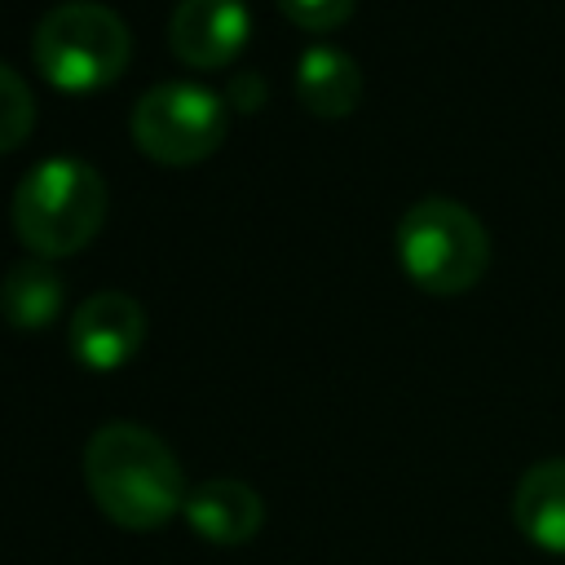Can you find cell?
<instances>
[{
    "instance_id": "obj_13",
    "label": "cell",
    "mask_w": 565,
    "mask_h": 565,
    "mask_svg": "<svg viewBox=\"0 0 565 565\" xmlns=\"http://www.w3.org/2000/svg\"><path fill=\"white\" fill-rule=\"evenodd\" d=\"M274 4L305 31H335L353 18L358 0H274Z\"/></svg>"
},
{
    "instance_id": "obj_3",
    "label": "cell",
    "mask_w": 565,
    "mask_h": 565,
    "mask_svg": "<svg viewBox=\"0 0 565 565\" xmlns=\"http://www.w3.org/2000/svg\"><path fill=\"white\" fill-rule=\"evenodd\" d=\"M397 265L428 296H463L490 265L486 225L455 199H419L397 221Z\"/></svg>"
},
{
    "instance_id": "obj_12",
    "label": "cell",
    "mask_w": 565,
    "mask_h": 565,
    "mask_svg": "<svg viewBox=\"0 0 565 565\" xmlns=\"http://www.w3.org/2000/svg\"><path fill=\"white\" fill-rule=\"evenodd\" d=\"M35 128V97L26 88V79L0 62V154L18 150Z\"/></svg>"
},
{
    "instance_id": "obj_8",
    "label": "cell",
    "mask_w": 565,
    "mask_h": 565,
    "mask_svg": "<svg viewBox=\"0 0 565 565\" xmlns=\"http://www.w3.org/2000/svg\"><path fill=\"white\" fill-rule=\"evenodd\" d=\"M181 516L190 521V530L207 543H247L260 521H265V503L260 494L247 486V481H234V477H212L203 486H194L185 494V508Z\"/></svg>"
},
{
    "instance_id": "obj_7",
    "label": "cell",
    "mask_w": 565,
    "mask_h": 565,
    "mask_svg": "<svg viewBox=\"0 0 565 565\" xmlns=\"http://www.w3.org/2000/svg\"><path fill=\"white\" fill-rule=\"evenodd\" d=\"M252 35V13L243 0H177L168 18L172 53L194 71L230 66Z\"/></svg>"
},
{
    "instance_id": "obj_1",
    "label": "cell",
    "mask_w": 565,
    "mask_h": 565,
    "mask_svg": "<svg viewBox=\"0 0 565 565\" xmlns=\"http://www.w3.org/2000/svg\"><path fill=\"white\" fill-rule=\"evenodd\" d=\"M84 481L124 530H159L185 508V477L163 437L141 424H102L84 446Z\"/></svg>"
},
{
    "instance_id": "obj_6",
    "label": "cell",
    "mask_w": 565,
    "mask_h": 565,
    "mask_svg": "<svg viewBox=\"0 0 565 565\" xmlns=\"http://www.w3.org/2000/svg\"><path fill=\"white\" fill-rule=\"evenodd\" d=\"M146 340V309L128 291H93L75 305L66 344L88 371H119Z\"/></svg>"
},
{
    "instance_id": "obj_9",
    "label": "cell",
    "mask_w": 565,
    "mask_h": 565,
    "mask_svg": "<svg viewBox=\"0 0 565 565\" xmlns=\"http://www.w3.org/2000/svg\"><path fill=\"white\" fill-rule=\"evenodd\" d=\"M512 521L534 547L565 556V459H543L521 472L512 490Z\"/></svg>"
},
{
    "instance_id": "obj_4",
    "label": "cell",
    "mask_w": 565,
    "mask_h": 565,
    "mask_svg": "<svg viewBox=\"0 0 565 565\" xmlns=\"http://www.w3.org/2000/svg\"><path fill=\"white\" fill-rule=\"evenodd\" d=\"M132 35L115 9L93 0L53 4L31 35L35 71L62 93H97L128 71Z\"/></svg>"
},
{
    "instance_id": "obj_10",
    "label": "cell",
    "mask_w": 565,
    "mask_h": 565,
    "mask_svg": "<svg viewBox=\"0 0 565 565\" xmlns=\"http://www.w3.org/2000/svg\"><path fill=\"white\" fill-rule=\"evenodd\" d=\"M296 97L318 119H344L362 102V71L344 49L313 44L296 62Z\"/></svg>"
},
{
    "instance_id": "obj_11",
    "label": "cell",
    "mask_w": 565,
    "mask_h": 565,
    "mask_svg": "<svg viewBox=\"0 0 565 565\" xmlns=\"http://www.w3.org/2000/svg\"><path fill=\"white\" fill-rule=\"evenodd\" d=\"M0 313L18 331H44L62 313V278L49 260L31 256L13 265L0 282Z\"/></svg>"
},
{
    "instance_id": "obj_5",
    "label": "cell",
    "mask_w": 565,
    "mask_h": 565,
    "mask_svg": "<svg viewBox=\"0 0 565 565\" xmlns=\"http://www.w3.org/2000/svg\"><path fill=\"white\" fill-rule=\"evenodd\" d=\"M225 128H230L225 97L190 79L154 84L150 93L137 97L128 115L132 146L146 159L168 163V168H185V163L216 154V146L225 141Z\"/></svg>"
},
{
    "instance_id": "obj_2",
    "label": "cell",
    "mask_w": 565,
    "mask_h": 565,
    "mask_svg": "<svg viewBox=\"0 0 565 565\" xmlns=\"http://www.w3.org/2000/svg\"><path fill=\"white\" fill-rule=\"evenodd\" d=\"M106 221V181L93 163L75 154L40 159L13 190V230L40 256H75L84 252Z\"/></svg>"
}]
</instances>
